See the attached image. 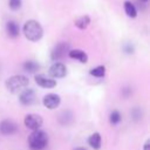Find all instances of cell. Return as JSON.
Here are the masks:
<instances>
[{
	"instance_id": "1",
	"label": "cell",
	"mask_w": 150,
	"mask_h": 150,
	"mask_svg": "<svg viewBox=\"0 0 150 150\" xmlns=\"http://www.w3.org/2000/svg\"><path fill=\"white\" fill-rule=\"evenodd\" d=\"M22 33H23L25 38L28 41L38 42L43 36V28H42V26L39 21H36L34 19H30V20H27L23 23Z\"/></svg>"
},
{
	"instance_id": "2",
	"label": "cell",
	"mask_w": 150,
	"mask_h": 150,
	"mask_svg": "<svg viewBox=\"0 0 150 150\" xmlns=\"http://www.w3.org/2000/svg\"><path fill=\"white\" fill-rule=\"evenodd\" d=\"M27 142H28V146L32 150H43L48 145L49 137L46 131L39 129V130H34L29 134Z\"/></svg>"
},
{
	"instance_id": "3",
	"label": "cell",
	"mask_w": 150,
	"mask_h": 150,
	"mask_svg": "<svg viewBox=\"0 0 150 150\" xmlns=\"http://www.w3.org/2000/svg\"><path fill=\"white\" fill-rule=\"evenodd\" d=\"M29 84V80L25 75H13L8 77L5 82L6 89L12 94H18L22 91L25 88H27Z\"/></svg>"
},
{
	"instance_id": "4",
	"label": "cell",
	"mask_w": 150,
	"mask_h": 150,
	"mask_svg": "<svg viewBox=\"0 0 150 150\" xmlns=\"http://www.w3.org/2000/svg\"><path fill=\"white\" fill-rule=\"evenodd\" d=\"M23 124L27 129L34 131V130H39L41 129L42 124H43V118L41 115L39 114H27L23 118Z\"/></svg>"
},
{
	"instance_id": "5",
	"label": "cell",
	"mask_w": 150,
	"mask_h": 150,
	"mask_svg": "<svg viewBox=\"0 0 150 150\" xmlns=\"http://www.w3.org/2000/svg\"><path fill=\"white\" fill-rule=\"evenodd\" d=\"M70 50L69 48V43L66 42H59L54 46V48L52 49L50 53V59L54 62H59L60 60H62L66 55H68V52Z\"/></svg>"
},
{
	"instance_id": "6",
	"label": "cell",
	"mask_w": 150,
	"mask_h": 150,
	"mask_svg": "<svg viewBox=\"0 0 150 150\" xmlns=\"http://www.w3.org/2000/svg\"><path fill=\"white\" fill-rule=\"evenodd\" d=\"M18 130H19L18 123L11 118H6L0 122V134L4 136H12L16 134Z\"/></svg>"
},
{
	"instance_id": "7",
	"label": "cell",
	"mask_w": 150,
	"mask_h": 150,
	"mask_svg": "<svg viewBox=\"0 0 150 150\" xmlns=\"http://www.w3.org/2000/svg\"><path fill=\"white\" fill-rule=\"evenodd\" d=\"M48 75L52 79H62L67 75V67L62 62H54L49 69H48Z\"/></svg>"
},
{
	"instance_id": "8",
	"label": "cell",
	"mask_w": 150,
	"mask_h": 150,
	"mask_svg": "<svg viewBox=\"0 0 150 150\" xmlns=\"http://www.w3.org/2000/svg\"><path fill=\"white\" fill-rule=\"evenodd\" d=\"M19 101L22 105H32L36 102V94L35 90L32 88H25L22 91H20Z\"/></svg>"
},
{
	"instance_id": "9",
	"label": "cell",
	"mask_w": 150,
	"mask_h": 150,
	"mask_svg": "<svg viewBox=\"0 0 150 150\" xmlns=\"http://www.w3.org/2000/svg\"><path fill=\"white\" fill-rule=\"evenodd\" d=\"M42 103H43V105H45L47 109L54 110V109H56V108L60 105V103H61V97H60V95H57V94H55V93H49V94H46V95L43 96Z\"/></svg>"
},
{
	"instance_id": "10",
	"label": "cell",
	"mask_w": 150,
	"mask_h": 150,
	"mask_svg": "<svg viewBox=\"0 0 150 150\" xmlns=\"http://www.w3.org/2000/svg\"><path fill=\"white\" fill-rule=\"evenodd\" d=\"M35 83L41 87V88H46V89H50V88H54L56 87L57 82L56 80L49 77V76H46L45 74H36L35 75Z\"/></svg>"
},
{
	"instance_id": "11",
	"label": "cell",
	"mask_w": 150,
	"mask_h": 150,
	"mask_svg": "<svg viewBox=\"0 0 150 150\" xmlns=\"http://www.w3.org/2000/svg\"><path fill=\"white\" fill-rule=\"evenodd\" d=\"M6 33L11 39H16L20 35V26L16 21L9 20L6 22Z\"/></svg>"
},
{
	"instance_id": "12",
	"label": "cell",
	"mask_w": 150,
	"mask_h": 150,
	"mask_svg": "<svg viewBox=\"0 0 150 150\" xmlns=\"http://www.w3.org/2000/svg\"><path fill=\"white\" fill-rule=\"evenodd\" d=\"M68 56H69L70 59L77 60V61L81 62V63H87V62H88V54H87L83 49H79V48L70 49V50L68 52Z\"/></svg>"
},
{
	"instance_id": "13",
	"label": "cell",
	"mask_w": 150,
	"mask_h": 150,
	"mask_svg": "<svg viewBox=\"0 0 150 150\" xmlns=\"http://www.w3.org/2000/svg\"><path fill=\"white\" fill-rule=\"evenodd\" d=\"M88 144L90 145V148H93L94 150H100L101 145H102V137L100 132H93L89 137H88Z\"/></svg>"
},
{
	"instance_id": "14",
	"label": "cell",
	"mask_w": 150,
	"mask_h": 150,
	"mask_svg": "<svg viewBox=\"0 0 150 150\" xmlns=\"http://www.w3.org/2000/svg\"><path fill=\"white\" fill-rule=\"evenodd\" d=\"M74 25L76 28H79L80 30H84L88 28V26L90 25V16L84 14V15H81L79 18H76L74 20Z\"/></svg>"
},
{
	"instance_id": "15",
	"label": "cell",
	"mask_w": 150,
	"mask_h": 150,
	"mask_svg": "<svg viewBox=\"0 0 150 150\" xmlns=\"http://www.w3.org/2000/svg\"><path fill=\"white\" fill-rule=\"evenodd\" d=\"M74 121V115L70 110H64L59 116V122L61 125H69Z\"/></svg>"
},
{
	"instance_id": "16",
	"label": "cell",
	"mask_w": 150,
	"mask_h": 150,
	"mask_svg": "<svg viewBox=\"0 0 150 150\" xmlns=\"http://www.w3.org/2000/svg\"><path fill=\"white\" fill-rule=\"evenodd\" d=\"M22 68H23V70H25L26 73L34 74V73H36V71L40 69V64H39L38 62L33 61V60H27V61L23 62Z\"/></svg>"
},
{
	"instance_id": "17",
	"label": "cell",
	"mask_w": 150,
	"mask_h": 150,
	"mask_svg": "<svg viewBox=\"0 0 150 150\" xmlns=\"http://www.w3.org/2000/svg\"><path fill=\"white\" fill-rule=\"evenodd\" d=\"M123 7H124V12H125V14H127L129 18L134 19V18L137 16V9H136L135 5H134L131 1L125 0L124 4H123Z\"/></svg>"
},
{
	"instance_id": "18",
	"label": "cell",
	"mask_w": 150,
	"mask_h": 150,
	"mask_svg": "<svg viewBox=\"0 0 150 150\" xmlns=\"http://www.w3.org/2000/svg\"><path fill=\"white\" fill-rule=\"evenodd\" d=\"M122 121V116H121V112L116 109L111 110L110 114H109V123L111 125H117L120 122Z\"/></svg>"
},
{
	"instance_id": "19",
	"label": "cell",
	"mask_w": 150,
	"mask_h": 150,
	"mask_svg": "<svg viewBox=\"0 0 150 150\" xmlns=\"http://www.w3.org/2000/svg\"><path fill=\"white\" fill-rule=\"evenodd\" d=\"M89 74L91 76H94V77H104V75H105V67L102 66V64L96 66V67L90 69Z\"/></svg>"
},
{
	"instance_id": "20",
	"label": "cell",
	"mask_w": 150,
	"mask_h": 150,
	"mask_svg": "<svg viewBox=\"0 0 150 150\" xmlns=\"http://www.w3.org/2000/svg\"><path fill=\"white\" fill-rule=\"evenodd\" d=\"M22 0H8V6L12 11H18L21 8Z\"/></svg>"
},
{
	"instance_id": "21",
	"label": "cell",
	"mask_w": 150,
	"mask_h": 150,
	"mask_svg": "<svg viewBox=\"0 0 150 150\" xmlns=\"http://www.w3.org/2000/svg\"><path fill=\"white\" fill-rule=\"evenodd\" d=\"M143 150H150V139L148 138L143 145Z\"/></svg>"
},
{
	"instance_id": "22",
	"label": "cell",
	"mask_w": 150,
	"mask_h": 150,
	"mask_svg": "<svg viewBox=\"0 0 150 150\" xmlns=\"http://www.w3.org/2000/svg\"><path fill=\"white\" fill-rule=\"evenodd\" d=\"M74 150H87V148H84V146H77Z\"/></svg>"
},
{
	"instance_id": "23",
	"label": "cell",
	"mask_w": 150,
	"mask_h": 150,
	"mask_svg": "<svg viewBox=\"0 0 150 150\" xmlns=\"http://www.w3.org/2000/svg\"><path fill=\"white\" fill-rule=\"evenodd\" d=\"M142 1H143V2H148L149 0H142Z\"/></svg>"
},
{
	"instance_id": "24",
	"label": "cell",
	"mask_w": 150,
	"mask_h": 150,
	"mask_svg": "<svg viewBox=\"0 0 150 150\" xmlns=\"http://www.w3.org/2000/svg\"><path fill=\"white\" fill-rule=\"evenodd\" d=\"M0 68H1V67H0ZM0 71H1V70H0Z\"/></svg>"
}]
</instances>
